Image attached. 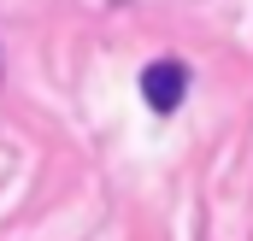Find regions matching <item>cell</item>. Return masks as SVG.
<instances>
[{
	"instance_id": "obj_1",
	"label": "cell",
	"mask_w": 253,
	"mask_h": 241,
	"mask_svg": "<svg viewBox=\"0 0 253 241\" xmlns=\"http://www.w3.org/2000/svg\"><path fill=\"white\" fill-rule=\"evenodd\" d=\"M183 94H189V65H183V59H153V65H141V100H147L159 118H171Z\"/></svg>"
},
{
	"instance_id": "obj_2",
	"label": "cell",
	"mask_w": 253,
	"mask_h": 241,
	"mask_svg": "<svg viewBox=\"0 0 253 241\" xmlns=\"http://www.w3.org/2000/svg\"><path fill=\"white\" fill-rule=\"evenodd\" d=\"M0 71H6V47H0Z\"/></svg>"
}]
</instances>
